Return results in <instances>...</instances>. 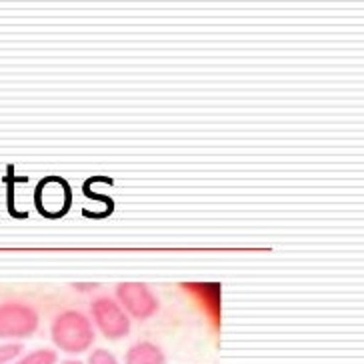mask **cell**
Segmentation results:
<instances>
[{
    "instance_id": "obj_9",
    "label": "cell",
    "mask_w": 364,
    "mask_h": 364,
    "mask_svg": "<svg viewBox=\"0 0 364 364\" xmlns=\"http://www.w3.org/2000/svg\"><path fill=\"white\" fill-rule=\"evenodd\" d=\"M86 364H120L114 353H110L108 348H95L92 353L88 354Z\"/></svg>"
},
{
    "instance_id": "obj_4",
    "label": "cell",
    "mask_w": 364,
    "mask_h": 364,
    "mask_svg": "<svg viewBox=\"0 0 364 364\" xmlns=\"http://www.w3.org/2000/svg\"><path fill=\"white\" fill-rule=\"evenodd\" d=\"M34 204L38 215L48 220H58L73 206V188L63 176H44L36 184Z\"/></svg>"
},
{
    "instance_id": "obj_7",
    "label": "cell",
    "mask_w": 364,
    "mask_h": 364,
    "mask_svg": "<svg viewBox=\"0 0 364 364\" xmlns=\"http://www.w3.org/2000/svg\"><path fill=\"white\" fill-rule=\"evenodd\" d=\"M58 353L54 348L43 346V348H34L31 353H22L12 364H58Z\"/></svg>"
},
{
    "instance_id": "obj_10",
    "label": "cell",
    "mask_w": 364,
    "mask_h": 364,
    "mask_svg": "<svg viewBox=\"0 0 364 364\" xmlns=\"http://www.w3.org/2000/svg\"><path fill=\"white\" fill-rule=\"evenodd\" d=\"M58 364H85L82 360H78V358H66V360H58Z\"/></svg>"
},
{
    "instance_id": "obj_3",
    "label": "cell",
    "mask_w": 364,
    "mask_h": 364,
    "mask_svg": "<svg viewBox=\"0 0 364 364\" xmlns=\"http://www.w3.org/2000/svg\"><path fill=\"white\" fill-rule=\"evenodd\" d=\"M90 321L95 331L100 332L107 341H122L132 331V321L122 306L112 296H98L90 304Z\"/></svg>"
},
{
    "instance_id": "obj_2",
    "label": "cell",
    "mask_w": 364,
    "mask_h": 364,
    "mask_svg": "<svg viewBox=\"0 0 364 364\" xmlns=\"http://www.w3.org/2000/svg\"><path fill=\"white\" fill-rule=\"evenodd\" d=\"M41 326V314L33 304L22 300L0 302V341L21 343L31 338Z\"/></svg>"
},
{
    "instance_id": "obj_5",
    "label": "cell",
    "mask_w": 364,
    "mask_h": 364,
    "mask_svg": "<svg viewBox=\"0 0 364 364\" xmlns=\"http://www.w3.org/2000/svg\"><path fill=\"white\" fill-rule=\"evenodd\" d=\"M114 300L129 314L130 321H149L161 309L156 294L149 284L142 282H120L114 292Z\"/></svg>"
},
{
    "instance_id": "obj_8",
    "label": "cell",
    "mask_w": 364,
    "mask_h": 364,
    "mask_svg": "<svg viewBox=\"0 0 364 364\" xmlns=\"http://www.w3.org/2000/svg\"><path fill=\"white\" fill-rule=\"evenodd\" d=\"M22 353V343H0V364H12Z\"/></svg>"
},
{
    "instance_id": "obj_1",
    "label": "cell",
    "mask_w": 364,
    "mask_h": 364,
    "mask_svg": "<svg viewBox=\"0 0 364 364\" xmlns=\"http://www.w3.org/2000/svg\"><path fill=\"white\" fill-rule=\"evenodd\" d=\"M50 341L56 353L68 354L75 358L88 353L95 346L97 331L88 314L78 309H66L54 316L50 324Z\"/></svg>"
},
{
    "instance_id": "obj_6",
    "label": "cell",
    "mask_w": 364,
    "mask_h": 364,
    "mask_svg": "<svg viewBox=\"0 0 364 364\" xmlns=\"http://www.w3.org/2000/svg\"><path fill=\"white\" fill-rule=\"evenodd\" d=\"M124 364H168V358L156 343L139 341L127 350Z\"/></svg>"
}]
</instances>
